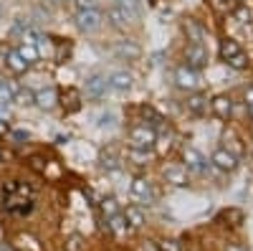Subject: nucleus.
I'll list each match as a JSON object with an SVG mask.
<instances>
[{"instance_id":"obj_9","label":"nucleus","mask_w":253,"mask_h":251,"mask_svg":"<svg viewBox=\"0 0 253 251\" xmlns=\"http://www.w3.org/2000/svg\"><path fill=\"white\" fill-rule=\"evenodd\" d=\"M107 89H109V81L104 74H94L86 79V97L89 99H104L107 97Z\"/></svg>"},{"instance_id":"obj_29","label":"nucleus","mask_w":253,"mask_h":251,"mask_svg":"<svg viewBox=\"0 0 253 251\" xmlns=\"http://www.w3.org/2000/svg\"><path fill=\"white\" fill-rule=\"evenodd\" d=\"M126 157H129L134 165L144 167L147 162H150V150H137V148H129V150H126Z\"/></svg>"},{"instance_id":"obj_23","label":"nucleus","mask_w":253,"mask_h":251,"mask_svg":"<svg viewBox=\"0 0 253 251\" xmlns=\"http://www.w3.org/2000/svg\"><path fill=\"white\" fill-rule=\"evenodd\" d=\"M124 218H126V223H129V228H142L144 226V213H142V208H137V205H126Z\"/></svg>"},{"instance_id":"obj_37","label":"nucleus","mask_w":253,"mask_h":251,"mask_svg":"<svg viewBox=\"0 0 253 251\" xmlns=\"http://www.w3.org/2000/svg\"><path fill=\"white\" fill-rule=\"evenodd\" d=\"M99 127H109V124H114V112H107V114H99Z\"/></svg>"},{"instance_id":"obj_43","label":"nucleus","mask_w":253,"mask_h":251,"mask_svg":"<svg viewBox=\"0 0 253 251\" xmlns=\"http://www.w3.org/2000/svg\"><path fill=\"white\" fill-rule=\"evenodd\" d=\"M248 112H251V117H253V104H251V107H248Z\"/></svg>"},{"instance_id":"obj_39","label":"nucleus","mask_w":253,"mask_h":251,"mask_svg":"<svg viewBox=\"0 0 253 251\" xmlns=\"http://www.w3.org/2000/svg\"><path fill=\"white\" fill-rule=\"evenodd\" d=\"M13 140H15V142H23V140L28 142V140H31V132H26V130H15V132H13Z\"/></svg>"},{"instance_id":"obj_33","label":"nucleus","mask_w":253,"mask_h":251,"mask_svg":"<svg viewBox=\"0 0 253 251\" xmlns=\"http://www.w3.org/2000/svg\"><path fill=\"white\" fill-rule=\"evenodd\" d=\"M157 251H185V246L180 239H162L157 244Z\"/></svg>"},{"instance_id":"obj_26","label":"nucleus","mask_w":253,"mask_h":251,"mask_svg":"<svg viewBox=\"0 0 253 251\" xmlns=\"http://www.w3.org/2000/svg\"><path fill=\"white\" fill-rule=\"evenodd\" d=\"M107 18H109V23H112L117 31H124V28H126V23H129V20H126V15H124L117 5H112V8L107 10Z\"/></svg>"},{"instance_id":"obj_42","label":"nucleus","mask_w":253,"mask_h":251,"mask_svg":"<svg viewBox=\"0 0 253 251\" xmlns=\"http://www.w3.org/2000/svg\"><path fill=\"white\" fill-rule=\"evenodd\" d=\"M5 132H8V122L0 119V135H5Z\"/></svg>"},{"instance_id":"obj_30","label":"nucleus","mask_w":253,"mask_h":251,"mask_svg":"<svg viewBox=\"0 0 253 251\" xmlns=\"http://www.w3.org/2000/svg\"><path fill=\"white\" fill-rule=\"evenodd\" d=\"M28 167H31L33 173H38V175H46L48 160H46L43 155H31V157H28Z\"/></svg>"},{"instance_id":"obj_22","label":"nucleus","mask_w":253,"mask_h":251,"mask_svg":"<svg viewBox=\"0 0 253 251\" xmlns=\"http://www.w3.org/2000/svg\"><path fill=\"white\" fill-rule=\"evenodd\" d=\"M99 165L104 167V170H117V167H119L117 152H114L112 148H104V150L99 152Z\"/></svg>"},{"instance_id":"obj_13","label":"nucleus","mask_w":253,"mask_h":251,"mask_svg":"<svg viewBox=\"0 0 253 251\" xmlns=\"http://www.w3.org/2000/svg\"><path fill=\"white\" fill-rule=\"evenodd\" d=\"M182 160L187 162V165H185L187 170H195V173H203V170H205V157H203L195 148H185Z\"/></svg>"},{"instance_id":"obj_14","label":"nucleus","mask_w":253,"mask_h":251,"mask_svg":"<svg viewBox=\"0 0 253 251\" xmlns=\"http://www.w3.org/2000/svg\"><path fill=\"white\" fill-rule=\"evenodd\" d=\"M182 31H185L187 41H193V44H203V36H205V31H203V26L198 23L195 18H187L185 23H182Z\"/></svg>"},{"instance_id":"obj_36","label":"nucleus","mask_w":253,"mask_h":251,"mask_svg":"<svg viewBox=\"0 0 253 251\" xmlns=\"http://www.w3.org/2000/svg\"><path fill=\"white\" fill-rule=\"evenodd\" d=\"M233 18L238 20V23H248V20H251V10L248 8H236L233 10Z\"/></svg>"},{"instance_id":"obj_20","label":"nucleus","mask_w":253,"mask_h":251,"mask_svg":"<svg viewBox=\"0 0 253 251\" xmlns=\"http://www.w3.org/2000/svg\"><path fill=\"white\" fill-rule=\"evenodd\" d=\"M139 112H142V117H144V124H150V127H162V114L155 109V107H150V104H142V107H139Z\"/></svg>"},{"instance_id":"obj_44","label":"nucleus","mask_w":253,"mask_h":251,"mask_svg":"<svg viewBox=\"0 0 253 251\" xmlns=\"http://www.w3.org/2000/svg\"><path fill=\"white\" fill-rule=\"evenodd\" d=\"M0 13H3V8H0Z\"/></svg>"},{"instance_id":"obj_7","label":"nucleus","mask_w":253,"mask_h":251,"mask_svg":"<svg viewBox=\"0 0 253 251\" xmlns=\"http://www.w3.org/2000/svg\"><path fill=\"white\" fill-rule=\"evenodd\" d=\"M132 196H134L139 203H147V205H150V203L155 201L152 183L147 180V178H142V175H137V178L132 180Z\"/></svg>"},{"instance_id":"obj_27","label":"nucleus","mask_w":253,"mask_h":251,"mask_svg":"<svg viewBox=\"0 0 253 251\" xmlns=\"http://www.w3.org/2000/svg\"><path fill=\"white\" fill-rule=\"evenodd\" d=\"M236 53H241L238 41H233V38H225V41H220V58H223V61L233 58Z\"/></svg>"},{"instance_id":"obj_16","label":"nucleus","mask_w":253,"mask_h":251,"mask_svg":"<svg viewBox=\"0 0 253 251\" xmlns=\"http://www.w3.org/2000/svg\"><path fill=\"white\" fill-rule=\"evenodd\" d=\"M114 5L126 15V20H129V23L139 20V0H114Z\"/></svg>"},{"instance_id":"obj_10","label":"nucleus","mask_w":253,"mask_h":251,"mask_svg":"<svg viewBox=\"0 0 253 251\" xmlns=\"http://www.w3.org/2000/svg\"><path fill=\"white\" fill-rule=\"evenodd\" d=\"M107 81H109V89L114 92H129L134 87V76L129 71H114L107 76Z\"/></svg>"},{"instance_id":"obj_1","label":"nucleus","mask_w":253,"mask_h":251,"mask_svg":"<svg viewBox=\"0 0 253 251\" xmlns=\"http://www.w3.org/2000/svg\"><path fill=\"white\" fill-rule=\"evenodd\" d=\"M155 140H157V130L150 127V124H134L129 127V148L137 150H152L155 148Z\"/></svg>"},{"instance_id":"obj_34","label":"nucleus","mask_w":253,"mask_h":251,"mask_svg":"<svg viewBox=\"0 0 253 251\" xmlns=\"http://www.w3.org/2000/svg\"><path fill=\"white\" fill-rule=\"evenodd\" d=\"M225 64H228L230 69H236V71H243V69L248 66V56H246V53L241 51V53H236L233 58H228V61H225Z\"/></svg>"},{"instance_id":"obj_19","label":"nucleus","mask_w":253,"mask_h":251,"mask_svg":"<svg viewBox=\"0 0 253 251\" xmlns=\"http://www.w3.org/2000/svg\"><path fill=\"white\" fill-rule=\"evenodd\" d=\"M15 53H18L20 58H23L28 66H33L36 61H38V56H41L36 44H18V46H15Z\"/></svg>"},{"instance_id":"obj_40","label":"nucleus","mask_w":253,"mask_h":251,"mask_svg":"<svg viewBox=\"0 0 253 251\" xmlns=\"http://www.w3.org/2000/svg\"><path fill=\"white\" fill-rule=\"evenodd\" d=\"M0 251H18L13 244H8V241H0Z\"/></svg>"},{"instance_id":"obj_38","label":"nucleus","mask_w":253,"mask_h":251,"mask_svg":"<svg viewBox=\"0 0 253 251\" xmlns=\"http://www.w3.org/2000/svg\"><path fill=\"white\" fill-rule=\"evenodd\" d=\"M71 3H74L76 10H89V8H94V0H71Z\"/></svg>"},{"instance_id":"obj_5","label":"nucleus","mask_w":253,"mask_h":251,"mask_svg":"<svg viewBox=\"0 0 253 251\" xmlns=\"http://www.w3.org/2000/svg\"><path fill=\"white\" fill-rule=\"evenodd\" d=\"M162 178H165V183H170V185H175V188H185V185H187V167H185L182 162L165 165Z\"/></svg>"},{"instance_id":"obj_18","label":"nucleus","mask_w":253,"mask_h":251,"mask_svg":"<svg viewBox=\"0 0 253 251\" xmlns=\"http://www.w3.org/2000/svg\"><path fill=\"white\" fill-rule=\"evenodd\" d=\"M208 97L205 94H193V97H190L187 99V112L190 114H195V117H203L205 112H208Z\"/></svg>"},{"instance_id":"obj_24","label":"nucleus","mask_w":253,"mask_h":251,"mask_svg":"<svg viewBox=\"0 0 253 251\" xmlns=\"http://www.w3.org/2000/svg\"><path fill=\"white\" fill-rule=\"evenodd\" d=\"M18 84L13 81V79H5V81H0V101H5V104H10L13 101V97L18 94Z\"/></svg>"},{"instance_id":"obj_2","label":"nucleus","mask_w":253,"mask_h":251,"mask_svg":"<svg viewBox=\"0 0 253 251\" xmlns=\"http://www.w3.org/2000/svg\"><path fill=\"white\" fill-rule=\"evenodd\" d=\"M101 20L104 15L96 10V8H89V10H76V28L81 33H94L101 28Z\"/></svg>"},{"instance_id":"obj_35","label":"nucleus","mask_w":253,"mask_h":251,"mask_svg":"<svg viewBox=\"0 0 253 251\" xmlns=\"http://www.w3.org/2000/svg\"><path fill=\"white\" fill-rule=\"evenodd\" d=\"M69 53H71V44H58V51H56V61H58V64H63V61L69 58Z\"/></svg>"},{"instance_id":"obj_12","label":"nucleus","mask_w":253,"mask_h":251,"mask_svg":"<svg viewBox=\"0 0 253 251\" xmlns=\"http://www.w3.org/2000/svg\"><path fill=\"white\" fill-rule=\"evenodd\" d=\"M210 107H213V114L218 119H228L230 114H233V101H230V97H225V94H218L213 101H210Z\"/></svg>"},{"instance_id":"obj_25","label":"nucleus","mask_w":253,"mask_h":251,"mask_svg":"<svg viewBox=\"0 0 253 251\" xmlns=\"http://www.w3.org/2000/svg\"><path fill=\"white\" fill-rule=\"evenodd\" d=\"M63 107H66V112H79L81 109V94L76 89H66L63 92Z\"/></svg>"},{"instance_id":"obj_41","label":"nucleus","mask_w":253,"mask_h":251,"mask_svg":"<svg viewBox=\"0 0 253 251\" xmlns=\"http://www.w3.org/2000/svg\"><path fill=\"white\" fill-rule=\"evenodd\" d=\"M246 104H248V107H251V104H253V87L246 92Z\"/></svg>"},{"instance_id":"obj_3","label":"nucleus","mask_w":253,"mask_h":251,"mask_svg":"<svg viewBox=\"0 0 253 251\" xmlns=\"http://www.w3.org/2000/svg\"><path fill=\"white\" fill-rule=\"evenodd\" d=\"M208 61H210V53H208V49L203 44H190L185 49V66L198 71V69H205L208 66Z\"/></svg>"},{"instance_id":"obj_11","label":"nucleus","mask_w":253,"mask_h":251,"mask_svg":"<svg viewBox=\"0 0 253 251\" xmlns=\"http://www.w3.org/2000/svg\"><path fill=\"white\" fill-rule=\"evenodd\" d=\"M36 107L38 109H43V112H51L53 107H56V104H58V92L56 89H41V92H36Z\"/></svg>"},{"instance_id":"obj_17","label":"nucleus","mask_w":253,"mask_h":251,"mask_svg":"<svg viewBox=\"0 0 253 251\" xmlns=\"http://www.w3.org/2000/svg\"><path fill=\"white\" fill-rule=\"evenodd\" d=\"M5 66H8L13 74H26V71L31 69L26 61L15 53V49H8V51H5Z\"/></svg>"},{"instance_id":"obj_32","label":"nucleus","mask_w":253,"mask_h":251,"mask_svg":"<svg viewBox=\"0 0 253 251\" xmlns=\"http://www.w3.org/2000/svg\"><path fill=\"white\" fill-rule=\"evenodd\" d=\"M13 101L23 104V107H33V101H36V92H31V89H18V94L13 97Z\"/></svg>"},{"instance_id":"obj_8","label":"nucleus","mask_w":253,"mask_h":251,"mask_svg":"<svg viewBox=\"0 0 253 251\" xmlns=\"http://www.w3.org/2000/svg\"><path fill=\"white\" fill-rule=\"evenodd\" d=\"M198 71L195 69H190V66H177L175 69V84H177V87L180 89H185V92H193L195 87H198Z\"/></svg>"},{"instance_id":"obj_4","label":"nucleus","mask_w":253,"mask_h":251,"mask_svg":"<svg viewBox=\"0 0 253 251\" xmlns=\"http://www.w3.org/2000/svg\"><path fill=\"white\" fill-rule=\"evenodd\" d=\"M112 51H114V56H117L119 61H139V58H142V46L137 44V41H132V38L117 41Z\"/></svg>"},{"instance_id":"obj_28","label":"nucleus","mask_w":253,"mask_h":251,"mask_svg":"<svg viewBox=\"0 0 253 251\" xmlns=\"http://www.w3.org/2000/svg\"><path fill=\"white\" fill-rule=\"evenodd\" d=\"M99 211H101V216L104 218H112L114 213H119V203H117V198H101L99 201Z\"/></svg>"},{"instance_id":"obj_6","label":"nucleus","mask_w":253,"mask_h":251,"mask_svg":"<svg viewBox=\"0 0 253 251\" xmlns=\"http://www.w3.org/2000/svg\"><path fill=\"white\" fill-rule=\"evenodd\" d=\"M210 162H213V165L218 167V170H223V173H233L236 167H238V155H233L228 148H220V150H215V152H213Z\"/></svg>"},{"instance_id":"obj_15","label":"nucleus","mask_w":253,"mask_h":251,"mask_svg":"<svg viewBox=\"0 0 253 251\" xmlns=\"http://www.w3.org/2000/svg\"><path fill=\"white\" fill-rule=\"evenodd\" d=\"M107 228H109V231H112L114 236H124V234H129V231H132L122 211H119V213H114L112 218H107Z\"/></svg>"},{"instance_id":"obj_21","label":"nucleus","mask_w":253,"mask_h":251,"mask_svg":"<svg viewBox=\"0 0 253 251\" xmlns=\"http://www.w3.org/2000/svg\"><path fill=\"white\" fill-rule=\"evenodd\" d=\"M86 249H89V241L84 234H71L63 241V251H86Z\"/></svg>"},{"instance_id":"obj_31","label":"nucleus","mask_w":253,"mask_h":251,"mask_svg":"<svg viewBox=\"0 0 253 251\" xmlns=\"http://www.w3.org/2000/svg\"><path fill=\"white\" fill-rule=\"evenodd\" d=\"M220 221H228V226H241L243 223V211H238V208H228V211L220 213Z\"/></svg>"}]
</instances>
